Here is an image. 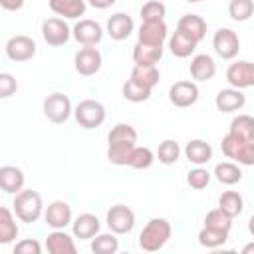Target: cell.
<instances>
[{
    "label": "cell",
    "instance_id": "40",
    "mask_svg": "<svg viewBox=\"0 0 254 254\" xmlns=\"http://www.w3.org/2000/svg\"><path fill=\"white\" fill-rule=\"evenodd\" d=\"M155 157L157 155L149 147H135L133 155H131V161H129V167L137 169V171H145L155 163Z\"/></svg>",
    "mask_w": 254,
    "mask_h": 254
},
{
    "label": "cell",
    "instance_id": "30",
    "mask_svg": "<svg viewBox=\"0 0 254 254\" xmlns=\"http://www.w3.org/2000/svg\"><path fill=\"white\" fill-rule=\"evenodd\" d=\"M151 91H153L151 87H145V85H141L139 81H135L131 77L121 85V95L127 101H131V103H143V101H147L151 97Z\"/></svg>",
    "mask_w": 254,
    "mask_h": 254
},
{
    "label": "cell",
    "instance_id": "11",
    "mask_svg": "<svg viewBox=\"0 0 254 254\" xmlns=\"http://www.w3.org/2000/svg\"><path fill=\"white\" fill-rule=\"evenodd\" d=\"M226 81L230 83V87H236V89L254 87V62L240 60L230 64L226 69Z\"/></svg>",
    "mask_w": 254,
    "mask_h": 254
},
{
    "label": "cell",
    "instance_id": "34",
    "mask_svg": "<svg viewBox=\"0 0 254 254\" xmlns=\"http://www.w3.org/2000/svg\"><path fill=\"white\" fill-rule=\"evenodd\" d=\"M228 133L240 137V139H246L250 141V137L254 135V117L252 115H236L232 121H230V127H228Z\"/></svg>",
    "mask_w": 254,
    "mask_h": 254
},
{
    "label": "cell",
    "instance_id": "24",
    "mask_svg": "<svg viewBox=\"0 0 254 254\" xmlns=\"http://www.w3.org/2000/svg\"><path fill=\"white\" fill-rule=\"evenodd\" d=\"M185 157L189 159V163L202 167L212 159V147L202 139H190L185 145Z\"/></svg>",
    "mask_w": 254,
    "mask_h": 254
},
{
    "label": "cell",
    "instance_id": "49",
    "mask_svg": "<svg viewBox=\"0 0 254 254\" xmlns=\"http://www.w3.org/2000/svg\"><path fill=\"white\" fill-rule=\"evenodd\" d=\"M185 2H189V4H196V2H200V0H185Z\"/></svg>",
    "mask_w": 254,
    "mask_h": 254
},
{
    "label": "cell",
    "instance_id": "3",
    "mask_svg": "<svg viewBox=\"0 0 254 254\" xmlns=\"http://www.w3.org/2000/svg\"><path fill=\"white\" fill-rule=\"evenodd\" d=\"M220 149H222V155L226 159H232L238 165H246V167L254 165V147L246 139H240L232 133H226L222 137Z\"/></svg>",
    "mask_w": 254,
    "mask_h": 254
},
{
    "label": "cell",
    "instance_id": "17",
    "mask_svg": "<svg viewBox=\"0 0 254 254\" xmlns=\"http://www.w3.org/2000/svg\"><path fill=\"white\" fill-rule=\"evenodd\" d=\"M135 30V24H133V18L125 12H115L109 20H107V34L111 40L115 42H123L127 40Z\"/></svg>",
    "mask_w": 254,
    "mask_h": 254
},
{
    "label": "cell",
    "instance_id": "23",
    "mask_svg": "<svg viewBox=\"0 0 254 254\" xmlns=\"http://www.w3.org/2000/svg\"><path fill=\"white\" fill-rule=\"evenodd\" d=\"M177 28L181 32H185L187 36H190L196 44L202 42L204 36H206V22L198 14H185V16H181L179 22H177Z\"/></svg>",
    "mask_w": 254,
    "mask_h": 254
},
{
    "label": "cell",
    "instance_id": "9",
    "mask_svg": "<svg viewBox=\"0 0 254 254\" xmlns=\"http://www.w3.org/2000/svg\"><path fill=\"white\" fill-rule=\"evenodd\" d=\"M212 48L216 52L218 58L222 60H234L240 52V40L236 36L234 30L230 28H220L214 32V38H212Z\"/></svg>",
    "mask_w": 254,
    "mask_h": 254
},
{
    "label": "cell",
    "instance_id": "48",
    "mask_svg": "<svg viewBox=\"0 0 254 254\" xmlns=\"http://www.w3.org/2000/svg\"><path fill=\"white\" fill-rule=\"evenodd\" d=\"M248 232L254 236V214L250 216V220H248Z\"/></svg>",
    "mask_w": 254,
    "mask_h": 254
},
{
    "label": "cell",
    "instance_id": "6",
    "mask_svg": "<svg viewBox=\"0 0 254 254\" xmlns=\"http://www.w3.org/2000/svg\"><path fill=\"white\" fill-rule=\"evenodd\" d=\"M42 38L48 46L60 48L69 42L71 38V28L65 24L64 18H46L42 22Z\"/></svg>",
    "mask_w": 254,
    "mask_h": 254
},
{
    "label": "cell",
    "instance_id": "26",
    "mask_svg": "<svg viewBox=\"0 0 254 254\" xmlns=\"http://www.w3.org/2000/svg\"><path fill=\"white\" fill-rule=\"evenodd\" d=\"M196 46L198 44L190 36H187L185 32H181L179 28L169 38V50H171V54L175 58H189V56H192V52L196 50Z\"/></svg>",
    "mask_w": 254,
    "mask_h": 254
},
{
    "label": "cell",
    "instance_id": "31",
    "mask_svg": "<svg viewBox=\"0 0 254 254\" xmlns=\"http://www.w3.org/2000/svg\"><path fill=\"white\" fill-rule=\"evenodd\" d=\"M137 145L135 143H111L109 149H107V159L109 163L117 165V167H129V161H131V155H133V149Z\"/></svg>",
    "mask_w": 254,
    "mask_h": 254
},
{
    "label": "cell",
    "instance_id": "43",
    "mask_svg": "<svg viewBox=\"0 0 254 254\" xmlns=\"http://www.w3.org/2000/svg\"><path fill=\"white\" fill-rule=\"evenodd\" d=\"M18 91V81L12 73H0V97L8 99L10 95H14Z\"/></svg>",
    "mask_w": 254,
    "mask_h": 254
},
{
    "label": "cell",
    "instance_id": "1",
    "mask_svg": "<svg viewBox=\"0 0 254 254\" xmlns=\"http://www.w3.org/2000/svg\"><path fill=\"white\" fill-rule=\"evenodd\" d=\"M171 234H173L171 222H169L167 218L155 216V218H151V220L143 226V230H141V234H139V246H141L145 252H157V250H161V248L169 242Z\"/></svg>",
    "mask_w": 254,
    "mask_h": 254
},
{
    "label": "cell",
    "instance_id": "16",
    "mask_svg": "<svg viewBox=\"0 0 254 254\" xmlns=\"http://www.w3.org/2000/svg\"><path fill=\"white\" fill-rule=\"evenodd\" d=\"M214 105L218 111L222 113H234V111H240L244 105H246V95L242 93V89H236V87H226V89H220L214 97Z\"/></svg>",
    "mask_w": 254,
    "mask_h": 254
},
{
    "label": "cell",
    "instance_id": "10",
    "mask_svg": "<svg viewBox=\"0 0 254 254\" xmlns=\"http://www.w3.org/2000/svg\"><path fill=\"white\" fill-rule=\"evenodd\" d=\"M36 50H38L36 42L30 36H24V34L8 38V42L4 46V52L12 62H28V60H32L36 56Z\"/></svg>",
    "mask_w": 254,
    "mask_h": 254
},
{
    "label": "cell",
    "instance_id": "37",
    "mask_svg": "<svg viewBox=\"0 0 254 254\" xmlns=\"http://www.w3.org/2000/svg\"><path fill=\"white\" fill-rule=\"evenodd\" d=\"M254 14V0H230L228 16L234 22H246Z\"/></svg>",
    "mask_w": 254,
    "mask_h": 254
},
{
    "label": "cell",
    "instance_id": "25",
    "mask_svg": "<svg viewBox=\"0 0 254 254\" xmlns=\"http://www.w3.org/2000/svg\"><path fill=\"white\" fill-rule=\"evenodd\" d=\"M163 58V46H151L137 42L133 46V62L135 65H157V62Z\"/></svg>",
    "mask_w": 254,
    "mask_h": 254
},
{
    "label": "cell",
    "instance_id": "44",
    "mask_svg": "<svg viewBox=\"0 0 254 254\" xmlns=\"http://www.w3.org/2000/svg\"><path fill=\"white\" fill-rule=\"evenodd\" d=\"M40 252H42V244L38 240H34V238L20 240L14 246V254H40Z\"/></svg>",
    "mask_w": 254,
    "mask_h": 254
},
{
    "label": "cell",
    "instance_id": "41",
    "mask_svg": "<svg viewBox=\"0 0 254 254\" xmlns=\"http://www.w3.org/2000/svg\"><path fill=\"white\" fill-rule=\"evenodd\" d=\"M204 226L230 232V228H232V216H228V214H226L224 210H220V208H212V210H208L206 216H204Z\"/></svg>",
    "mask_w": 254,
    "mask_h": 254
},
{
    "label": "cell",
    "instance_id": "42",
    "mask_svg": "<svg viewBox=\"0 0 254 254\" xmlns=\"http://www.w3.org/2000/svg\"><path fill=\"white\" fill-rule=\"evenodd\" d=\"M187 183H189L190 189H194V190H202V189H206L208 183H210V173H208L206 169H202V167H194V169L189 171V175H187Z\"/></svg>",
    "mask_w": 254,
    "mask_h": 254
},
{
    "label": "cell",
    "instance_id": "29",
    "mask_svg": "<svg viewBox=\"0 0 254 254\" xmlns=\"http://www.w3.org/2000/svg\"><path fill=\"white\" fill-rule=\"evenodd\" d=\"M218 208L224 210L228 216L236 218L242 214L244 210V200H242V194L236 192V190H224L220 196H218Z\"/></svg>",
    "mask_w": 254,
    "mask_h": 254
},
{
    "label": "cell",
    "instance_id": "32",
    "mask_svg": "<svg viewBox=\"0 0 254 254\" xmlns=\"http://www.w3.org/2000/svg\"><path fill=\"white\" fill-rule=\"evenodd\" d=\"M119 250V240L115 232H99L91 238V252L95 254H115Z\"/></svg>",
    "mask_w": 254,
    "mask_h": 254
},
{
    "label": "cell",
    "instance_id": "15",
    "mask_svg": "<svg viewBox=\"0 0 254 254\" xmlns=\"http://www.w3.org/2000/svg\"><path fill=\"white\" fill-rule=\"evenodd\" d=\"M169 28L165 24V20L159 22H141L139 30H137V42L143 44H151V46H163L167 40Z\"/></svg>",
    "mask_w": 254,
    "mask_h": 254
},
{
    "label": "cell",
    "instance_id": "35",
    "mask_svg": "<svg viewBox=\"0 0 254 254\" xmlns=\"http://www.w3.org/2000/svg\"><path fill=\"white\" fill-rule=\"evenodd\" d=\"M228 240V232L226 230H218V228H210V226H202L198 232V244L204 248H218Z\"/></svg>",
    "mask_w": 254,
    "mask_h": 254
},
{
    "label": "cell",
    "instance_id": "7",
    "mask_svg": "<svg viewBox=\"0 0 254 254\" xmlns=\"http://www.w3.org/2000/svg\"><path fill=\"white\" fill-rule=\"evenodd\" d=\"M105 222L111 232L129 234L135 226V212L125 204H113L105 214Z\"/></svg>",
    "mask_w": 254,
    "mask_h": 254
},
{
    "label": "cell",
    "instance_id": "20",
    "mask_svg": "<svg viewBox=\"0 0 254 254\" xmlns=\"http://www.w3.org/2000/svg\"><path fill=\"white\" fill-rule=\"evenodd\" d=\"M75 236H69L64 228L62 230H52L46 238V248L52 254H75L77 246L73 242Z\"/></svg>",
    "mask_w": 254,
    "mask_h": 254
},
{
    "label": "cell",
    "instance_id": "33",
    "mask_svg": "<svg viewBox=\"0 0 254 254\" xmlns=\"http://www.w3.org/2000/svg\"><path fill=\"white\" fill-rule=\"evenodd\" d=\"M131 79H135L141 85L153 89L159 83V79H161V71H159L157 65H135L131 69Z\"/></svg>",
    "mask_w": 254,
    "mask_h": 254
},
{
    "label": "cell",
    "instance_id": "22",
    "mask_svg": "<svg viewBox=\"0 0 254 254\" xmlns=\"http://www.w3.org/2000/svg\"><path fill=\"white\" fill-rule=\"evenodd\" d=\"M50 10L65 20H75L85 14L87 2L85 0H48Z\"/></svg>",
    "mask_w": 254,
    "mask_h": 254
},
{
    "label": "cell",
    "instance_id": "14",
    "mask_svg": "<svg viewBox=\"0 0 254 254\" xmlns=\"http://www.w3.org/2000/svg\"><path fill=\"white\" fill-rule=\"evenodd\" d=\"M71 36L81 46H97L103 40V28L95 20H79L71 28Z\"/></svg>",
    "mask_w": 254,
    "mask_h": 254
},
{
    "label": "cell",
    "instance_id": "27",
    "mask_svg": "<svg viewBox=\"0 0 254 254\" xmlns=\"http://www.w3.org/2000/svg\"><path fill=\"white\" fill-rule=\"evenodd\" d=\"M16 218H14L10 208H6V206L0 208V244H10V242H14L18 238L20 230H18Z\"/></svg>",
    "mask_w": 254,
    "mask_h": 254
},
{
    "label": "cell",
    "instance_id": "19",
    "mask_svg": "<svg viewBox=\"0 0 254 254\" xmlns=\"http://www.w3.org/2000/svg\"><path fill=\"white\" fill-rule=\"evenodd\" d=\"M99 228H101V222L95 214L91 212H83L79 214L73 222H71V232L75 238L79 240H91L93 236L99 234Z\"/></svg>",
    "mask_w": 254,
    "mask_h": 254
},
{
    "label": "cell",
    "instance_id": "46",
    "mask_svg": "<svg viewBox=\"0 0 254 254\" xmlns=\"http://www.w3.org/2000/svg\"><path fill=\"white\" fill-rule=\"evenodd\" d=\"M115 2H117V0H87V4H89L91 8H97V10H107V8H111Z\"/></svg>",
    "mask_w": 254,
    "mask_h": 254
},
{
    "label": "cell",
    "instance_id": "50",
    "mask_svg": "<svg viewBox=\"0 0 254 254\" xmlns=\"http://www.w3.org/2000/svg\"><path fill=\"white\" fill-rule=\"evenodd\" d=\"M250 145H252V147H254V135H252V137H250Z\"/></svg>",
    "mask_w": 254,
    "mask_h": 254
},
{
    "label": "cell",
    "instance_id": "28",
    "mask_svg": "<svg viewBox=\"0 0 254 254\" xmlns=\"http://www.w3.org/2000/svg\"><path fill=\"white\" fill-rule=\"evenodd\" d=\"M212 175L216 177L218 183L228 185V187H232V185H236V183L242 181V171H240V167H238L236 163H232V161H222V163H218V165L214 167V173H212Z\"/></svg>",
    "mask_w": 254,
    "mask_h": 254
},
{
    "label": "cell",
    "instance_id": "45",
    "mask_svg": "<svg viewBox=\"0 0 254 254\" xmlns=\"http://www.w3.org/2000/svg\"><path fill=\"white\" fill-rule=\"evenodd\" d=\"M0 6L8 12H16V10H22L24 0H0Z\"/></svg>",
    "mask_w": 254,
    "mask_h": 254
},
{
    "label": "cell",
    "instance_id": "5",
    "mask_svg": "<svg viewBox=\"0 0 254 254\" xmlns=\"http://www.w3.org/2000/svg\"><path fill=\"white\" fill-rule=\"evenodd\" d=\"M71 113H73V107L65 93L54 91L44 99V115L48 121L60 125V123H65Z\"/></svg>",
    "mask_w": 254,
    "mask_h": 254
},
{
    "label": "cell",
    "instance_id": "2",
    "mask_svg": "<svg viewBox=\"0 0 254 254\" xmlns=\"http://www.w3.org/2000/svg\"><path fill=\"white\" fill-rule=\"evenodd\" d=\"M12 206H14V214L26 224L36 222L44 214L42 196H40L38 190H32V189H22L18 194H14V204Z\"/></svg>",
    "mask_w": 254,
    "mask_h": 254
},
{
    "label": "cell",
    "instance_id": "47",
    "mask_svg": "<svg viewBox=\"0 0 254 254\" xmlns=\"http://www.w3.org/2000/svg\"><path fill=\"white\" fill-rule=\"evenodd\" d=\"M242 254H254V242H248V244H244V248H242Z\"/></svg>",
    "mask_w": 254,
    "mask_h": 254
},
{
    "label": "cell",
    "instance_id": "12",
    "mask_svg": "<svg viewBox=\"0 0 254 254\" xmlns=\"http://www.w3.org/2000/svg\"><path fill=\"white\" fill-rule=\"evenodd\" d=\"M198 93L200 91H198V85L194 81L183 79V81H177L169 87V101L175 107L185 109V107H190L198 101Z\"/></svg>",
    "mask_w": 254,
    "mask_h": 254
},
{
    "label": "cell",
    "instance_id": "8",
    "mask_svg": "<svg viewBox=\"0 0 254 254\" xmlns=\"http://www.w3.org/2000/svg\"><path fill=\"white\" fill-rule=\"evenodd\" d=\"M101 64H103V58L95 46H83L73 58V67L83 77L95 75L101 69Z\"/></svg>",
    "mask_w": 254,
    "mask_h": 254
},
{
    "label": "cell",
    "instance_id": "21",
    "mask_svg": "<svg viewBox=\"0 0 254 254\" xmlns=\"http://www.w3.org/2000/svg\"><path fill=\"white\" fill-rule=\"evenodd\" d=\"M216 75V64L208 54H196L190 60V77L194 81H208Z\"/></svg>",
    "mask_w": 254,
    "mask_h": 254
},
{
    "label": "cell",
    "instance_id": "38",
    "mask_svg": "<svg viewBox=\"0 0 254 254\" xmlns=\"http://www.w3.org/2000/svg\"><path fill=\"white\" fill-rule=\"evenodd\" d=\"M179 157H181V147L173 139H165L157 149V159L163 165H175L179 161Z\"/></svg>",
    "mask_w": 254,
    "mask_h": 254
},
{
    "label": "cell",
    "instance_id": "4",
    "mask_svg": "<svg viewBox=\"0 0 254 254\" xmlns=\"http://www.w3.org/2000/svg\"><path fill=\"white\" fill-rule=\"evenodd\" d=\"M73 117L83 129H95L105 121V105L97 99H83L75 105Z\"/></svg>",
    "mask_w": 254,
    "mask_h": 254
},
{
    "label": "cell",
    "instance_id": "18",
    "mask_svg": "<svg viewBox=\"0 0 254 254\" xmlns=\"http://www.w3.org/2000/svg\"><path fill=\"white\" fill-rule=\"evenodd\" d=\"M26 177L20 167L14 165H2L0 167V187L6 194H18L24 189Z\"/></svg>",
    "mask_w": 254,
    "mask_h": 254
},
{
    "label": "cell",
    "instance_id": "39",
    "mask_svg": "<svg viewBox=\"0 0 254 254\" xmlns=\"http://www.w3.org/2000/svg\"><path fill=\"white\" fill-rule=\"evenodd\" d=\"M167 6L161 0H149L141 6V22H159L165 20Z\"/></svg>",
    "mask_w": 254,
    "mask_h": 254
},
{
    "label": "cell",
    "instance_id": "13",
    "mask_svg": "<svg viewBox=\"0 0 254 254\" xmlns=\"http://www.w3.org/2000/svg\"><path fill=\"white\" fill-rule=\"evenodd\" d=\"M44 220L52 230H62V228H65L73 222L71 206L65 200H54L44 210Z\"/></svg>",
    "mask_w": 254,
    "mask_h": 254
},
{
    "label": "cell",
    "instance_id": "36",
    "mask_svg": "<svg viewBox=\"0 0 254 254\" xmlns=\"http://www.w3.org/2000/svg\"><path fill=\"white\" fill-rule=\"evenodd\" d=\"M107 143H137V131L129 123H117L107 135Z\"/></svg>",
    "mask_w": 254,
    "mask_h": 254
}]
</instances>
